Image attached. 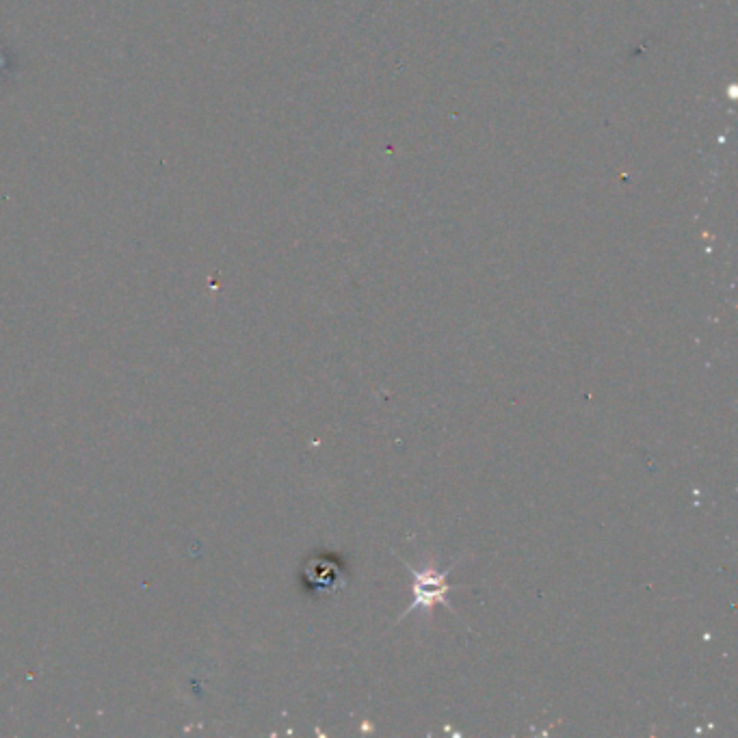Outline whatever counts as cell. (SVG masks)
Segmentation results:
<instances>
[{
	"label": "cell",
	"instance_id": "cell-1",
	"mask_svg": "<svg viewBox=\"0 0 738 738\" xmlns=\"http://www.w3.org/2000/svg\"><path fill=\"white\" fill-rule=\"evenodd\" d=\"M306 581L314 593L327 596V593H334L345 585L347 576H345L342 563L336 561L334 557H314L308 561Z\"/></svg>",
	"mask_w": 738,
	"mask_h": 738
},
{
	"label": "cell",
	"instance_id": "cell-2",
	"mask_svg": "<svg viewBox=\"0 0 738 738\" xmlns=\"http://www.w3.org/2000/svg\"><path fill=\"white\" fill-rule=\"evenodd\" d=\"M448 572H451V570H446L444 574H436L431 568H427L425 572L412 570V574L416 576L414 602L407 606V611L403 615H407L410 611H416L418 606L431 609L433 604H446V593H448V589H451V585L446 583ZM403 615H401V619H403Z\"/></svg>",
	"mask_w": 738,
	"mask_h": 738
}]
</instances>
